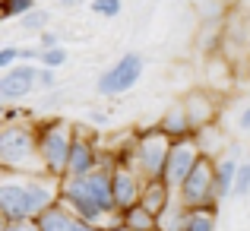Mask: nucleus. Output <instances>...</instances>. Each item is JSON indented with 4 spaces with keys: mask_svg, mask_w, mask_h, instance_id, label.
<instances>
[{
    "mask_svg": "<svg viewBox=\"0 0 250 231\" xmlns=\"http://www.w3.org/2000/svg\"><path fill=\"white\" fill-rule=\"evenodd\" d=\"M13 63H19V48H0V70H10Z\"/></svg>",
    "mask_w": 250,
    "mask_h": 231,
    "instance_id": "nucleus-28",
    "label": "nucleus"
},
{
    "mask_svg": "<svg viewBox=\"0 0 250 231\" xmlns=\"http://www.w3.org/2000/svg\"><path fill=\"white\" fill-rule=\"evenodd\" d=\"M219 225V206H196L190 209V219H187V231H215Z\"/></svg>",
    "mask_w": 250,
    "mask_h": 231,
    "instance_id": "nucleus-20",
    "label": "nucleus"
},
{
    "mask_svg": "<svg viewBox=\"0 0 250 231\" xmlns=\"http://www.w3.org/2000/svg\"><path fill=\"white\" fill-rule=\"evenodd\" d=\"M61 200V177L54 174H3L0 181V219H38Z\"/></svg>",
    "mask_w": 250,
    "mask_h": 231,
    "instance_id": "nucleus-2",
    "label": "nucleus"
},
{
    "mask_svg": "<svg viewBox=\"0 0 250 231\" xmlns=\"http://www.w3.org/2000/svg\"><path fill=\"white\" fill-rule=\"evenodd\" d=\"M35 85H38V67L32 61H19L0 76V98L16 102V98H25Z\"/></svg>",
    "mask_w": 250,
    "mask_h": 231,
    "instance_id": "nucleus-11",
    "label": "nucleus"
},
{
    "mask_svg": "<svg viewBox=\"0 0 250 231\" xmlns=\"http://www.w3.org/2000/svg\"><path fill=\"white\" fill-rule=\"evenodd\" d=\"M250 193V162H241L238 177H234V190H231V200H244Z\"/></svg>",
    "mask_w": 250,
    "mask_h": 231,
    "instance_id": "nucleus-24",
    "label": "nucleus"
},
{
    "mask_svg": "<svg viewBox=\"0 0 250 231\" xmlns=\"http://www.w3.org/2000/svg\"><path fill=\"white\" fill-rule=\"evenodd\" d=\"M174 196H177V190L171 187L165 177H149L146 187H143L140 203H143L146 209H152L155 215H162V212H165V209L171 206V200H174Z\"/></svg>",
    "mask_w": 250,
    "mask_h": 231,
    "instance_id": "nucleus-14",
    "label": "nucleus"
},
{
    "mask_svg": "<svg viewBox=\"0 0 250 231\" xmlns=\"http://www.w3.org/2000/svg\"><path fill=\"white\" fill-rule=\"evenodd\" d=\"M19 29H22L25 35H42L44 29H51V13L42 10V6H35V10H29L25 16H19Z\"/></svg>",
    "mask_w": 250,
    "mask_h": 231,
    "instance_id": "nucleus-21",
    "label": "nucleus"
},
{
    "mask_svg": "<svg viewBox=\"0 0 250 231\" xmlns=\"http://www.w3.org/2000/svg\"><path fill=\"white\" fill-rule=\"evenodd\" d=\"M238 152H241V146H228L225 155L215 158V181H219V196L222 200H231L234 177H238V168H241Z\"/></svg>",
    "mask_w": 250,
    "mask_h": 231,
    "instance_id": "nucleus-15",
    "label": "nucleus"
},
{
    "mask_svg": "<svg viewBox=\"0 0 250 231\" xmlns=\"http://www.w3.org/2000/svg\"><path fill=\"white\" fill-rule=\"evenodd\" d=\"M193 140H196V146H200V152L209 155V158H219V155L228 152V136H225V130H222L219 121L209 124V127H200L193 133Z\"/></svg>",
    "mask_w": 250,
    "mask_h": 231,
    "instance_id": "nucleus-17",
    "label": "nucleus"
},
{
    "mask_svg": "<svg viewBox=\"0 0 250 231\" xmlns=\"http://www.w3.org/2000/svg\"><path fill=\"white\" fill-rule=\"evenodd\" d=\"M121 228L130 231H159V215L152 209H146L143 203H133L121 212Z\"/></svg>",
    "mask_w": 250,
    "mask_h": 231,
    "instance_id": "nucleus-18",
    "label": "nucleus"
},
{
    "mask_svg": "<svg viewBox=\"0 0 250 231\" xmlns=\"http://www.w3.org/2000/svg\"><path fill=\"white\" fill-rule=\"evenodd\" d=\"M35 133H38V155L44 162V171L54 177H63L70 162V149H73L76 124L63 121V117H51V121L35 124Z\"/></svg>",
    "mask_w": 250,
    "mask_h": 231,
    "instance_id": "nucleus-4",
    "label": "nucleus"
},
{
    "mask_svg": "<svg viewBox=\"0 0 250 231\" xmlns=\"http://www.w3.org/2000/svg\"><path fill=\"white\" fill-rule=\"evenodd\" d=\"M143 70H146L143 54H140V51H127L124 57H117V63H111V67L95 79V92L104 95V98L124 95V92H130L136 83H140Z\"/></svg>",
    "mask_w": 250,
    "mask_h": 231,
    "instance_id": "nucleus-7",
    "label": "nucleus"
},
{
    "mask_svg": "<svg viewBox=\"0 0 250 231\" xmlns=\"http://www.w3.org/2000/svg\"><path fill=\"white\" fill-rule=\"evenodd\" d=\"M0 168L3 174H48L38 155L35 124H3L0 127Z\"/></svg>",
    "mask_w": 250,
    "mask_h": 231,
    "instance_id": "nucleus-3",
    "label": "nucleus"
},
{
    "mask_svg": "<svg viewBox=\"0 0 250 231\" xmlns=\"http://www.w3.org/2000/svg\"><path fill=\"white\" fill-rule=\"evenodd\" d=\"M73 231H104V228H98V225H92V222H85V219H80V215H76Z\"/></svg>",
    "mask_w": 250,
    "mask_h": 231,
    "instance_id": "nucleus-31",
    "label": "nucleus"
},
{
    "mask_svg": "<svg viewBox=\"0 0 250 231\" xmlns=\"http://www.w3.org/2000/svg\"><path fill=\"white\" fill-rule=\"evenodd\" d=\"M80 0H61V6H76Z\"/></svg>",
    "mask_w": 250,
    "mask_h": 231,
    "instance_id": "nucleus-33",
    "label": "nucleus"
},
{
    "mask_svg": "<svg viewBox=\"0 0 250 231\" xmlns=\"http://www.w3.org/2000/svg\"><path fill=\"white\" fill-rule=\"evenodd\" d=\"M174 146V140L159 127H143L140 130V140H136V158H133V168L140 171L143 177H162L165 174V165H168V152Z\"/></svg>",
    "mask_w": 250,
    "mask_h": 231,
    "instance_id": "nucleus-5",
    "label": "nucleus"
},
{
    "mask_svg": "<svg viewBox=\"0 0 250 231\" xmlns=\"http://www.w3.org/2000/svg\"><path fill=\"white\" fill-rule=\"evenodd\" d=\"M121 10H124L121 0H92V13H98V16H104V19L121 16Z\"/></svg>",
    "mask_w": 250,
    "mask_h": 231,
    "instance_id": "nucleus-25",
    "label": "nucleus"
},
{
    "mask_svg": "<svg viewBox=\"0 0 250 231\" xmlns=\"http://www.w3.org/2000/svg\"><path fill=\"white\" fill-rule=\"evenodd\" d=\"M92 124H95V127H102V124H108V114H98V111H92Z\"/></svg>",
    "mask_w": 250,
    "mask_h": 231,
    "instance_id": "nucleus-32",
    "label": "nucleus"
},
{
    "mask_svg": "<svg viewBox=\"0 0 250 231\" xmlns=\"http://www.w3.org/2000/svg\"><path fill=\"white\" fill-rule=\"evenodd\" d=\"M29 10H35V0H0V16L3 19H19Z\"/></svg>",
    "mask_w": 250,
    "mask_h": 231,
    "instance_id": "nucleus-22",
    "label": "nucleus"
},
{
    "mask_svg": "<svg viewBox=\"0 0 250 231\" xmlns=\"http://www.w3.org/2000/svg\"><path fill=\"white\" fill-rule=\"evenodd\" d=\"M61 200L80 219L104 231H121V209L111 187V165H98L80 177H61Z\"/></svg>",
    "mask_w": 250,
    "mask_h": 231,
    "instance_id": "nucleus-1",
    "label": "nucleus"
},
{
    "mask_svg": "<svg viewBox=\"0 0 250 231\" xmlns=\"http://www.w3.org/2000/svg\"><path fill=\"white\" fill-rule=\"evenodd\" d=\"M111 187H114V203L117 209H127L133 203H140L143 196V187H146V177L133 168V165H124V162H114L111 165Z\"/></svg>",
    "mask_w": 250,
    "mask_h": 231,
    "instance_id": "nucleus-10",
    "label": "nucleus"
},
{
    "mask_svg": "<svg viewBox=\"0 0 250 231\" xmlns=\"http://www.w3.org/2000/svg\"><path fill=\"white\" fill-rule=\"evenodd\" d=\"M121 231H130V228H121Z\"/></svg>",
    "mask_w": 250,
    "mask_h": 231,
    "instance_id": "nucleus-34",
    "label": "nucleus"
},
{
    "mask_svg": "<svg viewBox=\"0 0 250 231\" xmlns=\"http://www.w3.org/2000/svg\"><path fill=\"white\" fill-rule=\"evenodd\" d=\"M98 165H104L102 140H98L95 130L80 127V124H76L73 149H70V162H67V174H63V177H80V174H89V171H92V168H98Z\"/></svg>",
    "mask_w": 250,
    "mask_h": 231,
    "instance_id": "nucleus-8",
    "label": "nucleus"
},
{
    "mask_svg": "<svg viewBox=\"0 0 250 231\" xmlns=\"http://www.w3.org/2000/svg\"><path fill=\"white\" fill-rule=\"evenodd\" d=\"M181 102H184V108H187V117H190V124H193V130L209 127V124L219 121L222 102H219L215 92H209V89H190Z\"/></svg>",
    "mask_w": 250,
    "mask_h": 231,
    "instance_id": "nucleus-12",
    "label": "nucleus"
},
{
    "mask_svg": "<svg viewBox=\"0 0 250 231\" xmlns=\"http://www.w3.org/2000/svg\"><path fill=\"white\" fill-rule=\"evenodd\" d=\"M38 85L42 89H57V70L54 67H38Z\"/></svg>",
    "mask_w": 250,
    "mask_h": 231,
    "instance_id": "nucleus-26",
    "label": "nucleus"
},
{
    "mask_svg": "<svg viewBox=\"0 0 250 231\" xmlns=\"http://www.w3.org/2000/svg\"><path fill=\"white\" fill-rule=\"evenodd\" d=\"M0 231H42L35 219H16V222H3Z\"/></svg>",
    "mask_w": 250,
    "mask_h": 231,
    "instance_id": "nucleus-27",
    "label": "nucleus"
},
{
    "mask_svg": "<svg viewBox=\"0 0 250 231\" xmlns=\"http://www.w3.org/2000/svg\"><path fill=\"white\" fill-rule=\"evenodd\" d=\"M177 200L184 203L187 209L196 206H222V196H219V181H215V158L203 155L196 162V168L187 174V181L177 187Z\"/></svg>",
    "mask_w": 250,
    "mask_h": 231,
    "instance_id": "nucleus-6",
    "label": "nucleus"
},
{
    "mask_svg": "<svg viewBox=\"0 0 250 231\" xmlns=\"http://www.w3.org/2000/svg\"><path fill=\"white\" fill-rule=\"evenodd\" d=\"M155 124L165 130L171 140H187V136L196 133L193 124H190V117H187V108H184V102H171L168 108H165V114H162Z\"/></svg>",
    "mask_w": 250,
    "mask_h": 231,
    "instance_id": "nucleus-13",
    "label": "nucleus"
},
{
    "mask_svg": "<svg viewBox=\"0 0 250 231\" xmlns=\"http://www.w3.org/2000/svg\"><path fill=\"white\" fill-rule=\"evenodd\" d=\"M35 222H38V228H42V231H73L76 212H73V209H70L63 200H54Z\"/></svg>",
    "mask_w": 250,
    "mask_h": 231,
    "instance_id": "nucleus-16",
    "label": "nucleus"
},
{
    "mask_svg": "<svg viewBox=\"0 0 250 231\" xmlns=\"http://www.w3.org/2000/svg\"><path fill=\"white\" fill-rule=\"evenodd\" d=\"M42 48H57V44H61V38H57V32H51V29H44L42 35Z\"/></svg>",
    "mask_w": 250,
    "mask_h": 231,
    "instance_id": "nucleus-29",
    "label": "nucleus"
},
{
    "mask_svg": "<svg viewBox=\"0 0 250 231\" xmlns=\"http://www.w3.org/2000/svg\"><path fill=\"white\" fill-rule=\"evenodd\" d=\"M187 219H190V209L174 196L171 206L159 215V231H187Z\"/></svg>",
    "mask_w": 250,
    "mask_h": 231,
    "instance_id": "nucleus-19",
    "label": "nucleus"
},
{
    "mask_svg": "<svg viewBox=\"0 0 250 231\" xmlns=\"http://www.w3.org/2000/svg\"><path fill=\"white\" fill-rule=\"evenodd\" d=\"M203 158L200 152V146H196V140L193 136H187V140H174V146H171V152H168V165H165V181L171 184V187H181L184 181H187V174L196 168V162Z\"/></svg>",
    "mask_w": 250,
    "mask_h": 231,
    "instance_id": "nucleus-9",
    "label": "nucleus"
},
{
    "mask_svg": "<svg viewBox=\"0 0 250 231\" xmlns=\"http://www.w3.org/2000/svg\"><path fill=\"white\" fill-rule=\"evenodd\" d=\"M67 61H70V54L61 44H57V48H42V54H38V63H42V67H54V70H61Z\"/></svg>",
    "mask_w": 250,
    "mask_h": 231,
    "instance_id": "nucleus-23",
    "label": "nucleus"
},
{
    "mask_svg": "<svg viewBox=\"0 0 250 231\" xmlns=\"http://www.w3.org/2000/svg\"><path fill=\"white\" fill-rule=\"evenodd\" d=\"M238 130H241V133H250V105H244V108H241V114H238Z\"/></svg>",
    "mask_w": 250,
    "mask_h": 231,
    "instance_id": "nucleus-30",
    "label": "nucleus"
}]
</instances>
